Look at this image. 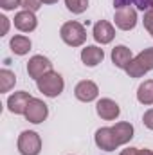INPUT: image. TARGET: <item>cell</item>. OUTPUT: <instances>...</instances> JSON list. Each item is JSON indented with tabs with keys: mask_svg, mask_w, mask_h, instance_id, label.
Here are the masks:
<instances>
[{
	"mask_svg": "<svg viewBox=\"0 0 153 155\" xmlns=\"http://www.w3.org/2000/svg\"><path fill=\"white\" fill-rule=\"evenodd\" d=\"M38 88L45 94V96H58L61 90H63V79L60 74H54V72H49L45 76L38 78Z\"/></svg>",
	"mask_w": 153,
	"mask_h": 155,
	"instance_id": "obj_1",
	"label": "cell"
},
{
	"mask_svg": "<svg viewBox=\"0 0 153 155\" xmlns=\"http://www.w3.org/2000/svg\"><path fill=\"white\" fill-rule=\"evenodd\" d=\"M85 29L77 24V22H69L61 27V38L63 41H67L69 45H79L85 40Z\"/></svg>",
	"mask_w": 153,
	"mask_h": 155,
	"instance_id": "obj_2",
	"label": "cell"
},
{
	"mask_svg": "<svg viewBox=\"0 0 153 155\" xmlns=\"http://www.w3.org/2000/svg\"><path fill=\"white\" fill-rule=\"evenodd\" d=\"M150 69H153V49H148L142 54H139L137 60L126 67V71L130 74H133V76H139V74H142V72H146Z\"/></svg>",
	"mask_w": 153,
	"mask_h": 155,
	"instance_id": "obj_3",
	"label": "cell"
},
{
	"mask_svg": "<svg viewBox=\"0 0 153 155\" xmlns=\"http://www.w3.org/2000/svg\"><path fill=\"white\" fill-rule=\"evenodd\" d=\"M18 148L22 155H38L40 153V137L34 132H24L18 141Z\"/></svg>",
	"mask_w": 153,
	"mask_h": 155,
	"instance_id": "obj_4",
	"label": "cell"
},
{
	"mask_svg": "<svg viewBox=\"0 0 153 155\" xmlns=\"http://www.w3.org/2000/svg\"><path fill=\"white\" fill-rule=\"evenodd\" d=\"M31 103V96L27 92H18L15 96L9 97V110L15 112V114H25L27 112V107Z\"/></svg>",
	"mask_w": 153,
	"mask_h": 155,
	"instance_id": "obj_5",
	"label": "cell"
},
{
	"mask_svg": "<svg viewBox=\"0 0 153 155\" xmlns=\"http://www.w3.org/2000/svg\"><path fill=\"white\" fill-rule=\"evenodd\" d=\"M25 116H27V119H29L31 123H41V121L47 117V105H43L38 99H31Z\"/></svg>",
	"mask_w": 153,
	"mask_h": 155,
	"instance_id": "obj_6",
	"label": "cell"
},
{
	"mask_svg": "<svg viewBox=\"0 0 153 155\" xmlns=\"http://www.w3.org/2000/svg\"><path fill=\"white\" fill-rule=\"evenodd\" d=\"M96 143H97V146H101V148H105V150H114L115 146L119 144L112 128L97 130V134H96Z\"/></svg>",
	"mask_w": 153,
	"mask_h": 155,
	"instance_id": "obj_7",
	"label": "cell"
},
{
	"mask_svg": "<svg viewBox=\"0 0 153 155\" xmlns=\"http://www.w3.org/2000/svg\"><path fill=\"white\" fill-rule=\"evenodd\" d=\"M50 61L47 60V58H43V56H34L31 61H29V65H27V72L31 74L33 78H41V74L45 72V71H50Z\"/></svg>",
	"mask_w": 153,
	"mask_h": 155,
	"instance_id": "obj_8",
	"label": "cell"
},
{
	"mask_svg": "<svg viewBox=\"0 0 153 155\" xmlns=\"http://www.w3.org/2000/svg\"><path fill=\"white\" fill-rule=\"evenodd\" d=\"M135 22H137V16H135V11L130 9V7H122L117 15H115V24L121 27V29H132L135 27Z\"/></svg>",
	"mask_w": 153,
	"mask_h": 155,
	"instance_id": "obj_9",
	"label": "cell"
},
{
	"mask_svg": "<svg viewBox=\"0 0 153 155\" xmlns=\"http://www.w3.org/2000/svg\"><path fill=\"white\" fill-rule=\"evenodd\" d=\"M76 97L81 101H92L97 97V87L92 81H81L76 87Z\"/></svg>",
	"mask_w": 153,
	"mask_h": 155,
	"instance_id": "obj_10",
	"label": "cell"
},
{
	"mask_svg": "<svg viewBox=\"0 0 153 155\" xmlns=\"http://www.w3.org/2000/svg\"><path fill=\"white\" fill-rule=\"evenodd\" d=\"M15 25H16L20 31H33V29L36 27V18H34L33 11L18 13L16 18H15Z\"/></svg>",
	"mask_w": 153,
	"mask_h": 155,
	"instance_id": "obj_11",
	"label": "cell"
},
{
	"mask_svg": "<svg viewBox=\"0 0 153 155\" xmlns=\"http://www.w3.org/2000/svg\"><path fill=\"white\" fill-rule=\"evenodd\" d=\"M94 38L97 40V41H101V43L112 41V38H114V29H112V25L106 24V22H97V24L94 25Z\"/></svg>",
	"mask_w": 153,
	"mask_h": 155,
	"instance_id": "obj_12",
	"label": "cell"
},
{
	"mask_svg": "<svg viewBox=\"0 0 153 155\" xmlns=\"http://www.w3.org/2000/svg\"><path fill=\"white\" fill-rule=\"evenodd\" d=\"M103 58H105L103 49H97V47H86V49H83V52H81V60H83L85 65H88V67L97 65Z\"/></svg>",
	"mask_w": 153,
	"mask_h": 155,
	"instance_id": "obj_13",
	"label": "cell"
},
{
	"mask_svg": "<svg viewBox=\"0 0 153 155\" xmlns=\"http://www.w3.org/2000/svg\"><path fill=\"white\" fill-rule=\"evenodd\" d=\"M97 114L105 119H114L119 116V107H117V103L110 101V99H101L97 103Z\"/></svg>",
	"mask_w": 153,
	"mask_h": 155,
	"instance_id": "obj_14",
	"label": "cell"
},
{
	"mask_svg": "<svg viewBox=\"0 0 153 155\" xmlns=\"http://www.w3.org/2000/svg\"><path fill=\"white\" fill-rule=\"evenodd\" d=\"M112 60H114V63L117 67L126 69L128 63H130V60H132V52H130V49H126L124 45H119V47H115L114 52H112Z\"/></svg>",
	"mask_w": 153,
	"mask_h": 155,
	"instance_id": "obj_15",
	"label": "cell"
},
{
	"mask_svg": "<svg viewBox=\"0 0 153 155\" xmlns=\"http://www.w3.org/2000/svg\"><path fill=\"white\" fill-rule=\"evenodd\" d=\"M139 101L141 103H146V105H151L153 103V81H146L139 87Z\"/></svg>",
	"mask_w": 153,
	"mask_h": 155,
	"instance_id": "obj_16",
	"label": "cell"
},
{
	"mask_svg": "<svg viewBox=\"0 0 153 155\" xmlns=\"http://www.w3.org/2000/svg\"><path fill=\"white\" fill-rule=\"evenodd\" d=\"M11 47H13L15 54H25L29 51V47H31V41L25 36H15L11 40Z\"/></svg>",
	"mask_w": 153,
	"mask_h": 155,
	"instance_id": "obj_17",
	"label": "cell"
},
{
	"mask_svg": "<svg viewBox=\"0 0 153 155\" xmlns=\"http://www.w3.org/2000/svg\"><path fill=\"white\" fill-rule=\"evenodd\" d=\"M65 2L72 13H83L88 7V0H65Z\"/></svg>",
	"mask_w": 153,
	"mask_h": 155,
	"instance_id": "obj_18",
	"label": "cell"
},
{
	"mask_svg": "<svg viewBox=\"0 0 153 155\" xmlns=\"http://www.w3.org/2000/svg\"><path fill=\"white\" fill-rule=\"evenodd\" d=\"M0 76L4 78V85H2V90L5 92V90L9 88V85H11V83L15 81V76H13V74H11L9 71H2V72H0Z\"/></svg>",
	"mask_w": 153,
	"mask_h": 155,
	"instance_id": "obj_19",
	"label": "cell"
},
{
	"mask_svg": "<svg viewBox=\"0 0 153 155\" xmlns=\"http://www.w3.org/2000/svg\"><path fill=\"white\" fill-rule=\"evenodd\" d=\"M41 4V0H24V5L27 7V11H36Z\"/></svg>",
	"mask_w": 153,
	"mask_h": 155,
	"instance_id": "obj_20",
	"label": "cell"
},
{
	"mask_svg": "<svg viewBox=\"0 0 153 155\" xmlns=\"http://www.w3.org/2000/svg\"><path fill=\"white\" fill-rule=\"evenodd\" d=\"M144 25L150 29V33H151V36H153V7H151V11L144 16Z\"/></svg>",
	"mask_w": 153,
	"mask_h": 155,
	"instance_id": "obj_21",
	"label": "cell"
},
{
	"mask_svg": "<svg viewBox=\"0 0 153 155\" xmlns=\"http://www.w3.org/2000/svg\"><path fill=\"white\" fill-rule=\"evenodd\" d=\"M0 4H2L4 9H15L20 4V0H0Z\"/></svg>",
	"mask_w": 153,
	"mask_h": 155,
	"instance_id": "obj_22",
	"label": "cell"
},
{
	"mask_svg": "<svg viewBox=\"0 0 153 155\" xmlns=\"http://www.w3.org/2000/svg\"><path fill=\"white\" fill-rule=\"evenodd\" d=\"M144 124H146L148 128H151V130H153V108H151V110H148V112L144 114Z\"/></svg>",
	"mask_w": 153,
	"mask_h": 155,
	"instance_id": "obj_23",
	"label": "cell"
},
{
	"mask_svg": "<svg viewBox=\"0 0 153 155\" xmlns=\"http://www.w3.org/2000/svg\"><path fill=\"white\" fill-rule=\"evenodd\" d=\"M121 155H139V152H137L135 148H128V150H124Z\"/></svg>",
	"mask_w": 153,
	"mask_h": 155,
	"instance_id": "obj_24",
	"label": "cell"
},
{
	"mask_svg": "<svg viewBox=\"0 0 153 155\" xmlns=\"http://www.w3.org/2000/svg\"><path fill=\"white\" fill-rule=\"evenodd\" d=\"M139 155H153V153H151V152H148V150H142Z\"/></svg>",
	"mask_w": 153,
	"mask_h": 155,
	"instance_id": "obj_25",
	"label": "cell"
},
{
	"mask_svg": "<svg viewBox=\"0 0 153 155\" xmlns=\"http://www.w3.org/2000/svg\"><path fill=\"white\" fill-rule=\"evenodd\" d=\"M43 2H49V4H52V2H56V0H43Z\"/></svg>",
	"mask_w": 153,
	"mask_h": 155,
	"instance_id": "obj_26",
	"label": "cell"
}]
</instances>
